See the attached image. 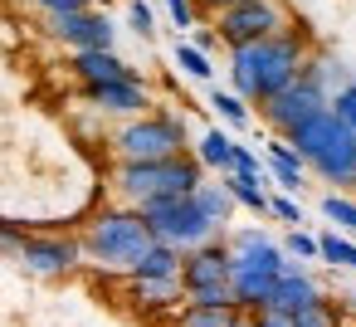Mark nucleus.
<instances>
[{"label": "nucleus", "mask_w": 356, "mask_h": 327, "mask_svg": "<svg viewBox=\"0 0 356 327\" xmlns=\"http://www.w3.org/2000/svg\"><path fill=\"white\" fill-rule=\"evenodd\" d=\"M307 64V35L302 30H283L264 45H244V49H229V83L244 103H268L278 98Z\"/></svg>", "instance_id": "1"}, {"label": "nucleus", "mask_w": 356, "mask_h": 327, "mask_svg": "<svg viewBox=\"0 0 356 327\" xmlns=\"http://www.w3.org/2000/svg\"><path fill=\"white\" fill-rule=\"evenodd\" d=\"M288 147L332 186H356V132L337 122L332 108L312 113L307 122H298L288 132Z\"/></svg>", "instance_id": "2"}, {"label": "nucleus", "mask_w": 356, "mask_h": 327, "mask_svg": "<svg viewBox=\"0 0 356 327\" xmlns=\"http://www.w3.org/2000/svg\"><path fill=\"white\" fill-rule=\"evenodd\" d=\"M200 186H205V166L195 152L171 157V161H118V171H113V191L132 210L166 200V196H195Z\"/></svg>", "instance_id": "3"}, {"label": "nucleus", "mask_w": 356, "mask_h": 327, "mask_svg": "<svg viewBox=\"0 0 356 327\" xmlns=\"http://www.w3.org/2000/svg\"><path fill=\"white\" fill-rule=\"evenodd\" d=\"M152 244H156V234H152V225L142 220V210H132V205H122V210H98V215L88 220V230H83V254L98 259V264H108V269H122V273H132V264H137Z\"/></svg>", "instance_id": "4"}, {"label": "nucleus", "mask_w": 356, "mask_h": 327, "mask_svg": "<svg viewBox=\"0 0 356 327\" xmlns=\"http://www.w3.org/2000/svg\"><path fill=\"white\" fill-rule=\"evenodd\" d=\"M332 64L327 59H307L302 64V74L278 93V98H268L259 113H264V122L273 127V137H288L298 122H307L312 113H322V108H332Z\"/></svg>", "instance_id": "5"}, {"label": "nucleus", "mask_w": 356, "mask_h": 327, "mask_svg": "<svg viewBox=\"0 0 356 327\" xmlns=\"http://www.w3.org/2000/svg\"><path fill=\"white\" fill-rule=\"evenodd\" d=\"M186 142L191 132L181 113H147L113 137V152L118 161H171V157H186Z\"/></svg>", "instance_id": "6"}, {"label": "nucleus", "mask_w": 356, "mask_h": 327, "mask_svg": "<svg viewBox=\"0 0 356 327\" xmlns=\"http://www.w3.org/2000/svg\"><path fill=\"white\" fill-rule=\"evenodd\" d=\"M142 220L152 225V234H156L161 244H171V249H181V254H191V249H200V244L215 239V225H210V215L200 210L195 196L152 200V205H142Z\"/></svg>", "instance_id": "7"}, {"label": "nucleus", "mask_w": 356, "mask_h": 327, "mask_svg": "<svg viewBox=\"0 0 356 327\" xmlns=\"http://www.w3.org/2000/svg\"><path fill=\"white\" fill-rule=\"evenodd\" d=\"M288 30V10L278 6V0H249V6H234L225 15H215V35L220 45L229 49H244V45H264L273 35Z\"/></svg>", "instance_id": "8"}, {"label": "nucleus", "mask_w": 356, "mask_h": 327, "mask_svg": "<svg viewBox=\"0 0 356 327\" xmlns=\"http://www.w3.org/2000/svg\"><path fill=\"white\" fill-rule=\"evenodd\" d=\"M293 269V259L283 254V244L264 230H239L229 239V273H268V278H283Z\"/></svg>", "instance_id": "9"}, {"label": "nucleus", "mask_w": 356, "mask_h": 327, "mask_svg": "<svg viewBox=\"0 0 356 327\" xmlns=\"http://www.w3.org/2000/svg\"><path fill=\"white\" fill-rule=\"evenodd\" d=\"M49 35H54V40H64L74 54H83V49H113V40H118L113 20H108L103 10H79V15L49 20Z\"/></svg>", "instance_id": "10"}, {"label": "nucleus", "mask_w": 356, "mask_h": 327, "mask_svg": "<svg viewBox=\"0 0 356 327\" xmlns=\"http://www.w3.org/2000/svg\"><path fill=\"white\" fill-rule=\"evenodd\" d=\"M79 254H83V239H64V234H30L25 249H20V264L35 269V273H69L79 269Z\"/></svg>", "instance_id": "11"}, {"label": "nucleus", "mask_w": 356, "mask_h": 327, "mask_svg": "<svg viewBox=\"0 0 356 327\" xmlns=\"http://www.w3.org/2000/svg\"><path fill=\"white\" fill-rule=\"evenodd\" d=\"M74 74H79L83 88H103V83H147L118 49H83V54H74Z\"/></svg>", "instance_id": "12"}, {"label": "nucleus", "mask_w": 356, "mask_h": 327, "mask_svg": "<svg viewBox=\"0 0 356 327\" xmlns=\"http://www.w3.org/2000/svg\"><path fill=\"white\" fill-rule=\"evenodd\" d=\"M83 103H93L98 113L108 118H147L152 98H147V83H103V88H83Z\"/></svg>", "instance_id": "13"}, {"label": "nucleus", "mask_w": 356, "mask_h": 327, "mask_svg": "<svg viewBox=\"0 0 356 327\" xmlns=\"http://www.w3.org/2000/svg\"><path fill=\"white\" fill-rule=\"evenodd\" d=\"M210 283H229V244L210 239L200 249L186 254V269H181V288H210Z\"/></svg>", "instance_id": "14"}, {"label": "nucleus", "mask_w": 356, "mask_h": 327, "mask_svg": "<svg viewBox=\"0 0 356 327\" xmlns=\"http://www.w3.org/2000/svg\"><path fill=\"white\" fill-rule=\"evenodd\" d=\"M317 298H322L317 278H312L307 269H298V264H293V269H288V273L273 283V303H268V308H273V312H288V317H298V312H302V308H312Z\"/></svg>", "instance_id": "15"}, {"label": "nucleus", "mask_w": 356, "mask_h": 327, "mask_svg": "<svg viewBox=\"0 0 356 327\" xmlns=\"http://www.w3.org/2000/svg\"><path fill=\"white\" fill-rule=\"evenodd\" d=\"M264 166H268V176H273L283 191H298V186H302V171H307V161L288 147V137H268V142H264Z\"/></svg>", "instance_id": "16"}, {"label": "nucleus", "mask_w": 356, "mask_h": 327, "mask_svg": "<svg viewBox=\"0 0 356 327\" xmlns=\"http://www.w3.org/2000/svg\"><path fill=\"white\" fill-rule=\"evenodd\" d=\"M181 269H186V254L156 239V244L132 264V273H127V278H181Z\"/></svg>", "instance_id": "17"}, {"label": "nucleus", "mask_w": 356, "mask_h": 327, "mask_svg": "<svg viewBox=\"0 0 356 327\" xmlns=\"http://www.w3.org/2000/svg\"><path fill=\"white\" fill-rule=\"evenodd\" d=\"M181 278H132L127 283V298L137 303V308H171V303H181Z\"/></svg>", "instance_id": "18"}, {"label": "nucleus", "mask_w": 356, "mask_h": 327, "mask_svg": "<svg viewBox=\"0 0 356 327\" xmlns=\"http://www.w3.org/2000/svg\"><path fill=\"white\" fill-rule=\"evenodd\" d=\"M195 157H200V166H205V171L229 176V171H234V137H229V132H220V127H210V132L200 137Z\"/></svg>", "instance_id": "19"}, {"label": "nucleus", "mask_w": 356, "mask_h": 327, "mask_svg": "<svg viewBox=\"0 0 356 327\" xmlns=\"http://www.w3.org/2000/svg\"><path fill=\"white\" fill-rule=\"evenodd\" d=\"M195 200H200V210L210 215V225H215V230H225V225H229V215H234V196H229V186H225V181H205V186L195 191Z\"/></svg>", "instance_id": "20"}, {"label": "nucleus", "mask_w": 356, "mask_h": 327, "mask_svg": "<svg viewBox=\"0 0 356 327\" xmlns=\"http://www.w3.org/2000/svg\"><path fill=\"white\" fill-rule=\"evenodd\" d=\"M225 186H229V196H234V205H244V210H254V215H268V191H264V181H249V176H220Z\"/></svg>", "instance_id": "21"}, {"label": "nucleus", "mask_w": 356, "mask_h": 327, "mask_svg": "<svg viewBox=\"0 0 356 327\" xmlns=\"http://www.w3.org/2000/svg\"><path fill=\"white\" fill-rule=\"evenodd\" d=\"M176 69H181L186 79H195V83H210V79H215V64H210V54H200L191 40H181V45H176Z\"/></svg>", "instance_id": "22"}, {"label": "nucleus", "mask_w": 356, "mask_h": 327, "mask_svg": "<svg viewBox=\"0 0 356 327\" xmlns=\"http://www.w3.org/2000/svg\"><path fill=\"white\" fill-rule=\"evenodd\" d=\"M191 308H215V312H239L234 303V283H210V288H191L186 293Z\"/></svg>", "instance_id": "23"}, {"label": "nucleus", "mask_w": 356, "mask_h": 327, "mask_svg": "<svg viewBox=\"0 0 356 327\" xmlns=\"http://www.w3.org/2000/svg\"><path fill=\"white\" fill-rule=\"evenodd\" d=\"M317 244H322V259H327L332 269H356V239H346L341 230L317 234Z\"/></svg>", "instance_id": "24"}, {"label": "nucleus", "mask_w": 356, "mask_h": 327, "mask_svg": "<svg viewBox=\"0 0 356 327\" xmlns=\"http://www.w3.org/2000/svg\"><path fill=\"white\" fill-rule=\"evenodd\" d=\"M210 108L229 122V127H249V103L234 88H210Z\"/></svg>", "instance_id": "25"}, {"label": "nucleus", "mask_w": 356, "mask_h": 327, "mask_svg": "<svg viewBox=\"0 0 356 327\" xmlns=\"http://www.w3.org/2000/svg\"><path fill=\"white\" fill-rule=\"evenodd\" d=\"M293 327H341V308H337V303L322 293L312 308H302V312L293 317Z\"/></svg>", "instance_id": "26"}, {"label": "nucleus", "mask_w": 356, "mask_h": 327, "mask_svg": "<svg viewBox=\"0 0 356 327\" xmlns=\"http://www.w3.org/2000/svg\"><path fill=\"white\" fill-rule=\"evenodd\" d=\"M322 215H327L341 234H356V200H351V196H327V200H322Z\"/></svg>", "instance_id": "27"}, {"label": "nucleus", "mask_w": 356, "mask_h": 327, "mask_svg": "<svg viewBox=\"0 0 356 327\" xmlns=\"http://www.w3.org/2000/svg\"><path fill=\"white\" fill-rule=\"evenodd\" d=\"M239 312H215V308H181V327H234Z\"/></svg>", "instance_id": "28"}, {"label": "nucleus", "mask_w": 356, "mask_h": 327, "mask_svg": "<svg viewBox=\"0 0 356 327\" xmlns=\"http://www.w3.org/2000/svg\"><path fill=\"white\" fill-rule=\"evenodd\" d=\"M283 254H288V259H322V244H317V234H307V230H288V234H283Z\"/></svg>", "instance_id": "29"}, {"label": "nucleus", "mask_w": 356, "mask_h": 327, "mask_svg": "<svg viewBox=\"0 0 356 327\" xmlns=\"http://www.w3.org/2000/svg\"><path fill=\"white\" fill-rule=\"evenodd\" d=\"M332 113H337V122H341V127H351V132H356V83H341V88L332 93Z\"/></svg>", "instance_id": "30"}, {"label": "nucleus", "mask_w": 356, "mask_h": 327, "mask_svg": "<svg viewBox=\"0 0 356 327\" xmlns=\"http://www.w3.org/2000/svg\"><path fill=\"white\" fill-rule=\"evenodd\" d=\"M127 25H132L142 40H152V35H156V15H152L147 0H132V6H127Z\"/></svg>", "instance_id": "31"}, {"label": "nucleus", "mask_w": 356, "mask_h": 327, "mask_svg": "<svg viewBox=\"0 0 356 327\" xmlns=\"http://www.w3.org/2000/svg\"><path fill=\"white\" fill-rule=\"evenodd\" d=\"M268 215H273V220H283V225H293V230L302 225V205H298V200H288V196H268Z\"/></svg>", "instance_id": "32"}, {"label": "nucleus", "mask_w": 356, "mask_h": 327, "mask_svg": "<svg viewBox=\"0 0 356 327\" xmlns=\"http://www.w3.org/2000/svg\"><path fill=\"white\" fill-rule=\"evenodd\" d=\"M166 10H171V25H176V30H195V20H200V6H195V0H166Z\"/></svg>", "instance_id": "33"}, {"label": "nucleus", "mask_w": 356, "mask_h": 327, "mask_svg": "<svg viewBox=\"0 0 356 327\" xmlns=\"http://www.w3.org/2000/svg\"><path fill=\"white\" fill-rule=\"evenodd\" d=\"M35 6H40L49 20H64V15H79V10H93L88 0H35Z\"/></svg>", "instance_id": "34"}, {"label": "nucleus", "mask_w": 356, "mask_h": 327, "mask_svg": "<svg viewBox=\"0 0 356 327\" xmlns=\"http://www.w3.org/2000/svg\"><path fill=\"white\" fill-rule=\"evenodd\" d=\"M254 322H259V327H293V317H288V312H273V308L254 312Z\"/></svg>", "instance_id": "35"}, {"label": "nucleus", "mask_w": 356, "mask_h": 327, "mask_svg": "<svg viewBox=\"0 0 356 327\" xmlns=\"http://www.w3.org/2000/svg\"><path fill=\"white\" fill-rule=\"evenodd\" d=\"M200 10H210V15H225V10H234V6H249V0H195Z\"/></svg>", "instance_id": "36"}, {"label": "nucleus", "mask_w": 356, "mask_h": 327, "mask_svg": "<svg viewBox=\"0 0 356 327\" xmlns=\"http://www.w3.org/2000/svg\"><path fill=\"white\" fill-rule=\"evenodd\" d=\"M215 40H220L215 30H205V25H195V40H191V45H195L200 54H210V49H215Z\"/></svg>", "instance_id": "37"}, {"label": "nucleus", "mask_w": 356, "mask_h": 327, "mask_svg": "<svg viewBox=\"0 0 356 327\" xmlns=\"http://www.w3.org/2000/svg\"><path fill=\"white\" fill-rule=\"evenodd\" d=\"M234 327H259V322H254L249 312H239V317H234Z\"/></svg>", "instance_id": "38"}, {"label": "nucleus", "mask_w": 356, "mask_h": 327, "mask_svg": "<svg viewBox=\"0 0 356 327\" xmlns=\"http://www.w3.org/2000/svg\"><path fill=\"white\" fill-rule=\"evenodd\" d=\"M88 6H93V10H98V6H103V0H88Z\"/></svg>", "instance_id": "39"}, {"label": "nucleus", "mask_w": 356, "mask_h": 327, "mask_svg": "<svg viewBox=\"0 0 356 327\" xmlns=\"http://www.w3.org/2000/svg\"><path fill=\"white\" fill-rule=\"evenodd\" d=\"M0 254H6V249H0Z\"/></svg>", "instance_id": "40"}, {"label": "nucleus", "mask_w": 356, "mask_h": 327, "mask_svg": "<svg viewBox=\"0 0 356 327\" xmlns=\"http://www.w3.org/2000/svg\"><path fill=\"white\" fill-rule=\"evenodd\" d=\"M351 303H356V298H351Z\"/></svg>", "instance_id": "41"}]
</instances>
